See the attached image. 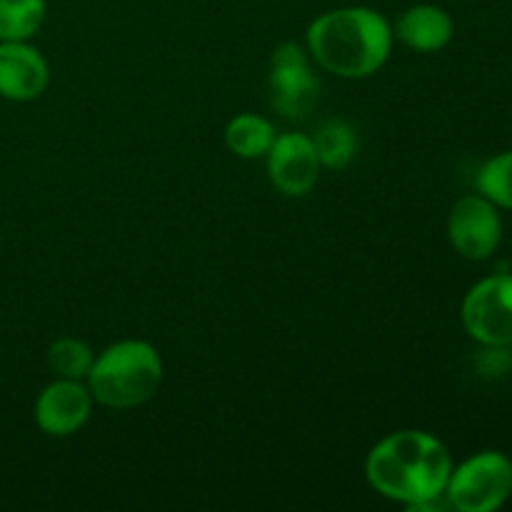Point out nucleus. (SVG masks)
<instances>
[{
  "label": "nucleus",
  "mask_w": 512,
  "mask_h": 512,
  "mask_svg": "<svg viewBox=\"0 0 512 512\" xmlns=\"http://www.w3.org/2000/svg\"><path fill=\"white\" fill-rule=\"evenodd\" d=\"M453 473V458L443 440L425 430H398L373 445L365 458L370 488L408 510H453L445 488Z\"/></svg>",
  "instance_id": "obj_1"
},
{
  "label": "nucleus",
  "mask_w": 512,
  "mask_h": 512,
  "mask_svg": "<svg viewBox=\"0 0 512 512\" xmlns=\"http://www.w3.org/2000/svg\"><path fill=\"white\" fill-rule=\"evenodd\" d=\"M393 40V25L368 5L325 10L305 30L310 60L345 80H363L378 73L388 63Z\"/></svg>",
  "instance_id": "obj_2"
},
{
  "label": "nucleus",
  "mask_w": 512,
  "mask_h": 512,
  "mask_svg": "<svg viewBox=\"0 0 512 512\" xmlns=\"http://www.w3.org/2000/svg\"><path fill=\"white\" fill-rule=\"evenodd\" d=\"M163 383V360L145 340H118L95 355L85 378L98 405L133 410L155 398Z\"/></svg>",
  "instance_id": "obj_3"
},
{
  "label": "nucleus",
  "mask_w": 512,
  "mask_h": 512,
  "mask_svg": "<svg viewBox=\"0 0 512 512\" xmlns=\"http://www.w3.org/2000/svg\"><path fill=\"white\" fill-rule=\"evenodd\" d=\"M512 495V460L500 450H480L453 465L445 498L458 512H495Z\"/></svg>",
  "instance_id": "obj_4"
},
{
  "label": "nucleus",
  "mask_w": 512,
  "mask_h": 512,
  "mask_svg": "<svg viewBox=\"0 0 512 512\" xmlns=\"http://www.w3.org/2000/svg\"><path fill=\"white\" fill-rule=\"evenodd\" d=\"M320 80L310 65L308 48L300 43H280L268 63L270 108L288 120H300L318 105Z\"/></svg>",
  "instance_id": "obj_5"
},
{
  "label": "nucleus",
  "mask_w": 512,
  "mask_h": 512,
  "mask_svg": "<svg viewBox=\"0 0 512 512\" xmlns=\"http://www.w3.org/2000/svg\"><path fill=\"white\" fill-rule=\"evenodd\" d=\"M463 328L475 343L510 348L512 345V273L483 278L468 290L460 308Z\"/></svg>",
  "instance_id": "obj_6"
},
{
  "label": "nucleus",
  "mask_w": 512,
  "mask_h": 512,
  "mask_svg": "<svg viewBox=\"0 0 512 512\" xmlns=\"http://www.w3.org/2000/svg\"><path fill=\"white\" fill-rule=\"evenodd\" d=\"M448 240L460 258L473 263L488 260L503 240V218L498 205L480 193L455 200L448 215Z\"/></svg>",
  "instance_id": "obj_7"
},
{
  "label": "nucleus",
  "mask_w": 512,
  "mask_h": 512,
  "mask_svg": "<svg viewBox=\"0 0 512 512\" xmlns=\"http://www.w3.org/2000/svg\"><path fill=\"white\" fill-rule=\"evenodd\" d=\"M268 178L275 185V190L285 198H303L318 185L320 165L318 150L310 135L305 133H280L275 135L268 155Z\"/></svg>",
  "instance_id": "obj_8"
},
{
  "label": "nucleus",
  "mask_w": 512,
  "mask_h": 512,
  "mask_svg": "<svg viewBox=\"0 0 512 512\" xmlns=\"http://www.w3.org/2000/svg\"><path fill=\"white\" fill-rule=\"evenodd\" d=\"M93 395L83 380L55 378L35 398V425L50 438H70L93 415Z\"/></svg>",
  "instance_id": "obj_9"
},
{
  "label": "nucleus",
  "mask_w": 512,
  "mask_h": 512,
  "mask_svg": "<svg viewBox=\"0 0 512 512\" xmlns=\"http://www.w3.org/2000/svg\"><path fill=\"white\" fill-rule=\"evenodd\" d=\"M50 85L48 60L30 40H0V98L30 103Z\"/></svg>",
  "instance_id": "obj_10"
},
{
  "label": "nucleus",
  "mask_w": 512,
  "mask_h": 512,
  "mask_svg": "<svg viewBox=\"0 0 512 512\" xmlns=\"http://www.w3.org/2000/svg\"><path fill=\"white\" fill-rule=\"evenodd\" d=\"M455 35V23L448 10L433 3L410 5L395 20L393 38H398L405 48L418 53H438L448 48Z\"/></svg>",
  "instance_id": "obj_11"
},
{
  "label": "nucleus",
  "mask_w": 512,
  "mask_h": 512,
  "mask_svg": "<svg viewBox=\"0 0 512 512\" xmlns=\"http://www.w3.org/2000/svg\"><path fill=\"white\" fill-rule=\"evenodd\" d=\"M275 140V128L268 118L255 113H240L225 125V145L233 155L245 160L265 158Z\"/></svg>",
  "instance_id": "obj_12"
},
{
  "label": "nucleus",
  "mask_w": 512,
  "mask_h": 512,
  "mask_svg": "<svg viewBox=\"0 0 512 512\" xmlns=\"http://www.w3.org/2000/svg\"><path fill=\"white\" fill-rule=\"evenodd\" d=\"M310 138H313L315 150H318L320 165L328 170L348 168L355 160V155H358V133L345 120H325V123L318 125L315 135H310Z\"/></svg>",
  "instance_id": "obj_13"
},
{
  "label": "nucleus",
  "mask_w": 512,
  "mask_h": 512,
  "mask_svg": "<svg viewBox=\"0 0 512 512\" xmlns=\"http://www.w3.org/2000/svg\"><path fill=\"white\" fill-rule=\"evenodd\" d=\"M48 0H0V40H30L43 28Z\"/></svg>",
  "instance_id": "obj_14"
},
{
  "label": "nucleus",
  "mask_w": 512,
  "mask_h": 512,
  "mask_svg": "<svg viewBox=\"0 0 512 512\" xmlns=\"http://www.w3.org/2000/svg\"><path fill=\"white\" fill-rule=\"evenodd\" d=\"M45 360H48V368L53 370L55 378L85 380L88 378L95 355L85 340L65 335V338L53 340V343L48 345Z\"/></svg>",
  "instance_id": "obj_15"
},
{
  "label": "nucleus",
  "mask_w": 512,
  "mask_h": 512,
  "mask_svg": "<svg viewBox=\"0 0 512 512\" xmlns=\"http://www.w3.org/2000/svg\"><path fill=\"white\" fill-rule=\"evenodd\" d=\"M475 190L498 208L512 210V150L493 155L475 173Z\"/></svg>",
  "instance_id": "obj_16"
}]
</instances>
